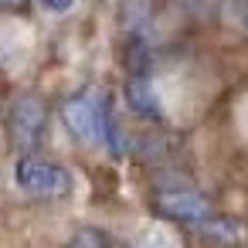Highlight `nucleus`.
<instances>
[{
	"instance_id": "7",
	"label": "nucleus",
	"mask_w": 248,
	"mask_h": 248,
	"mask_svg": "<svg viewBox=\"0 0 248 248\" xmlns=\"http://www.w3.org/2000/svg\"><path fill=\"white\" fill-rule=\"evenodd\" d=\"M72 4H75V0H41V7H45V11H55V14L68 11Z\"/></svg>"
},
{
	"instance_id": "8",
	"label": "nucleus",
	"mask_w": 248,
	"mask_h": 248,
	"mask_svg": "<svg viewBox=\"0 0 248 248\" xmlns=\"http://www.w3.org/2000/svg\"><path fill=\"white\" fill-rule=\"evenodd\" d=\"M0 7H4V11H28V0H0Z\"/></svg>"
},
{
	"instance_id": "6",
	"label": "nucleus",
	"mask_w": 248,
	"mask_h": 248,
	"mask_svg": "<svg viewBox=\"0 0 248 248\" xmlns=\"http://www.w3.org/2000/svg\"><path fill=\"white\" fill-rule=\"evenodd\" d=\"M68 248H109V238H106L99 228H82V231L68 241Z\"/></svg>"
},
{
	"instance_id": "4",
	"label": "nucleus",
	"mask_w": 248,
	"mask_h": 248,
	"mask_svg": "<svg viewBox=\"0 0 248 248\" xmlns=\"http://www.w3.org/2000/svg\"><path fill=\"white\" fill-rule=\"evenodd\" d=\"M153 211H156L160 217H167V221H180V224H187L190 231H194L197 224H204V221L217 217L214 204H211L204 194L190 190V187H184V190H160V194H153Z\"/></svg>"
},
{
	"instance_id": "1",
	"label": "nucleus",
	"mask_w": 248,
	"mask_h": 248,
	"mask_svg": "<svg viewBox=\"0 0 248 248\" xmlns=\"http://www.w3.org/2000/svg\"><path fill=\"white\" fill-rule=\"evenodd\" d=\"M62 119L82 143H102L112 153H123L119 129L112 123V109L99 92H78V95L65 99L62 102Z\"/></svg>"
},
{
	"instance_id": "3",
	"label": "nucleus",
	"mask_w": 248,
	"mask_h": 248,
	"mask_svg": "<svg viewBox=\"0 0 248 248\" xmlns=\"http://www.w3.org/2000/svg\"><path fill=\"white\" fill-rule=\"evenodd\" d=\"M14 180L24 194H38V197H65L72 190V173L62 163H45V160H17L14 167Z\"/></svg>"
},
{
	"instance_id": "9",
	"label": "nucleus",
	"mask_w": 248,
	"mask_h": 248,
	"mask_svg": "<svg viewBox=\"0 0 248 248\" xmlns=\"http://www.w3.org/2000/svg\"><path fill=\"white\" fill-rule=\"evenodd\" d=\"M245 24H248V7H245Z\"/></svg>"
},
{
	"instance_id": "5",
	"label": "nucleus",
	"mask_w": 248,
	"mask_h": 248,
	"mask_svg": "<svg viewBox=\"0 0 248 248\" xmlns=\"http://www.w3.org/2000/svg\"><path fill=\"white\" fill-rule=\"evenodd\" d=\"M126 99H129L133 112H140V116H146V119H163L160 102H156V92H153V85H150L143 75H133V78L126 82Z\"/></svg>"
},
{
	"instance_id": "2",
	"label": "nucleus",
	"mask_w": 248,
	"mask_h": 248,
	"mask_svg": "<svg viewBox=\"0 0 248 248\" xmlns=\"http://www.w3.org/2000/svg\"><path fill=\"white\" fill-rule=\"evenodd\" d=\"M45 133H48V109L41 99L34 95H21L11 102L7 109V136L11 143L21 150V153H31L45 143Z\"/></svg>"
}]
</instances>
